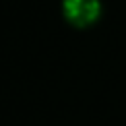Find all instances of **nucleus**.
<instances>
[{
    "mask_svg": "<svg viewBox=\"0 0 126 126\" xmlns=\"http://www.w3.org/2000/svg\"><path fill=\"white\" fill-rule=\"evenodd\" d=\"M64 15L75 25H89L99 17V0H64Z\"/></svg>",
    "mask_w": 126,
    "mask_h": 126,
    "instance_id": "1",
    "label": "nucleus"
}]
</instances>
